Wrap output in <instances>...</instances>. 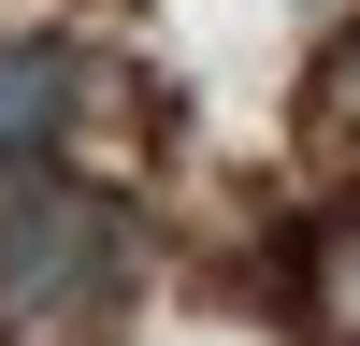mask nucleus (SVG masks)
<instances>
[{
    "label": "nucleus",
    "instance_id": "obj_2",
    "mask_svg": "<svg viewBox=\"0 0 360 346\" xmlns=\"http://www.w3.org/2000/svg\"><path fill=\"white\" fill-rule=\"evenodd\" d=\"M72 115H86V58H72V44H0V173L58 159Z\"/></svg>",
    "mask_w": 360,
    "mask_h": 346
},
{
    "label": "nucleus",
    "instance_id": "obj_3",
    "mask_svg": "<svg viewBox=\"0 0 360 346\" xmlns=\"http://www.w3.org/2000/svg\"><path fill=\"white\" fill-rule=\"evenodd\" d=\"M346 115H360V44H346Z\"/></svg>",
    "mask_w": 360,
    "mask_h": 346
},
{
    "label": "nucleus",
    "instance_id": "obj_1",
    "mask_svg": "<svg viewBox=\"0 0 360 346\" xmlns=\"http://www.w3.org/2000/svg\"><path fill=\"white\" fill-rule=\"evenodd\" d=\"M130 288V202L29 159L0 173V317H101Z\"/></svg>",
    "mask_w": 360,
    "mask_h": 346
}]
</instances>
